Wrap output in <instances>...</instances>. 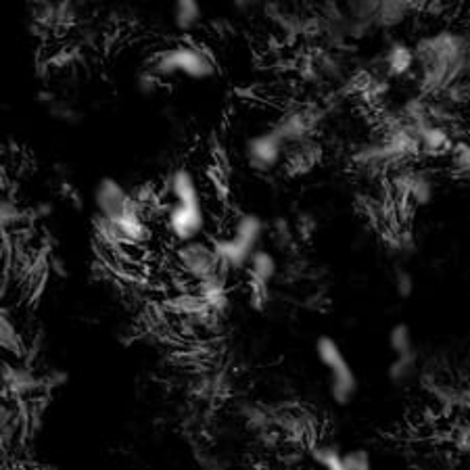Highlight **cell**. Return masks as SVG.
I'll return each mask as SVG.
<instances>
[{"instance_id":"d590c367","label":"cell","mask_w":470,"mask_h":470,"mask_svg":"<svg viewBox=\"0 0 470 470\" xmlns=\"http://www.w3.org/2000/svg\"><path fill=\"white\" fill-rule=\"evenodd\" d=\"M458 182H462V184H465V186H468V189H470V173H466V176H462V178H458Z\"/></svg>"},{"instance_id":"7a4b0ae2","label":"cell","mask_w":470,"mask_h":470,"mask_svg":"<svg viewBox=\"0 0 470 470\" xmlns=\"http://www.w3.org/2000/svg\"><path fill=\"white\" fill-rule=\"evenodd\" d=\"M151 69L155 72L161 80L176 78V75H184V78L203 82L211 80L217 74V63L211 53L201 44L197 42H180L173 44L170 49L159 50L153 57Z\"/></svg>"},{"instance_id":"f546056e","label":"cell","mask_w":470,"mask_h":470,"mask_svg":"<svg viewBox=\"0 0 470 470\" xmlns=\"http://www.w3.org/2000/svg\"><path fill=\"white\" fill-rule=\"evenodd\" d=\"M343 466L345 470H372V456L364 448L350 449L343 452Z\"/></svg>"},{"instance_id":"44dd1931","label":"cell","mask_w":470,"mask_h":470,"mask_svg":"<svg viewBox=\"0 0 470 470\" xmlns=\"http://www.w3.org/2000/svg\"><path fill=\"white\" fill-rule=\"evenodd\" d=\"M312 66L315 72L320 75V82H339L347 75V66L343 61V57L339 53H331V50H324V53L315 55V59L312 61Z\"/></svg>"},{"instance_id":"f1b7e54d","label":"cell","mask_w":470,"mask_h":470,"mask_svg":"<svg viewBox=\"0 0 470 470\" xmlns=\"http://www.w3.org/2000/svg\"><path fill=\"white\" fill-rule=\"evenodd\" d=\"M49 113L53 115L55 120L66 121V124H80L82 121V113L67 101L57 99L53 105H49Z\"/></svg>"},{"instance_id":"8fae6325","label":"cell","mask_w":470,"mask_h":470,"mask_svg":"<svg viewBox=\"0 0 470 470\" xmlns=\"http://www.w3.org/2000/svg\"><path fill=\"white\" fill-rule=\"evenodd\" d=\"M165 191L170 195V203L173 205H186V208H203L201 189L195 173L186 167H178L167 176Z\"/></svg>"},{"instance_id":"836d02e7","label":"cell","mask_w":470,"mask_h":470,"mask_svg":"<svg viewBox=\"0 0 470 470\" xmlns=\"http://www.w3.org/2000/svg\"><path fill=\"white\" fill-rule=\"evenodd\" d=\"M315 226H318V224H315L314 217L310 214H301L299 216V220H297V230L304 236H310L312 235V230H315Z\"/></svg>"},{"instance_id":"5bb4252c","label":"cell","mask_w":470,"mask_h":470,"mask_svg":"<svg viewBox=\"0 0 470 470\" xmlns=\"http://www.w3.org/2000/svg\"><path fill=\"white\" fill-rule=\"evenodd\" d=\"M279 260L272 251L266 247L257 249L253 257H251L249 268H247V288H262V291H270V285L279 276Z\"/></svg>"},{"instance_id":"83f0119b","label":"cell","mask_w":470,"mask_h":470,"mask_svg":"<svg viewBox=\"0 0 470 470\" xmlns=\"http://www.w3.org/2000/svg\"><path fill=\"white\" fill-rule=\"evenodd\" d=\"M393 288H395L399 299H410L414 295L416 288V280L412 276L410 270L405 268H397L395 274H393Z\"/></svg>"},{"instance_id":"d6a6232c","label":"cell","mask_w":470,"mask_h":470,"mask_svg":"<svg viewBox=\"0 0 470 470\" xmlns=\"http://www.w3.org/2000/svg\"><path fill=\"white\" fill-rule=\"evenodd\" d=\"M53 214H55V205L49 201H42V203H36V208H31L30 217H34V220H49Z\"/></svg>"},{"instance_id":"cb8c5ba5","label":"cell","mask_w":470,"mask_h":470,"mask_svg":"<svg viewBox=\"0 0 470 470\" xmlns=\"http://www.w3.org/2000/svg\"><path fill=\"white\" fill-rule=\"evenodd\" d=\"M389 347L395 356H408V353H414V334H412V328L405 324V322H397L393 324L389 331Z\"/></svg>"},{"instance_id":"277c9868","label":"cell","mask_w":470,"mask_h":470,"mask_svg":"<svg viewBox=\"0 0 470 470\" xmlns=\"http://www.w3.org/2000/svg\"><path fill=\"white\" fill-rule=\"evenodd\" d=\"M173 257H176L180 272H184L191 280H195V285L222 272L220 260H217L211 238L209 241L199 238V241L180 243L173 249Z\"/></svg>"},{"instance_id":"ba28073f","label":"cell","mask_w":470,"mask_h":470,"mask_svg":"<svg viewBox=\"0 0 470 470\" xmlns=\"http://www.w3.org/2000/svg\"><path fill=\"white\" fill-rule=\"evenodd\" d=\"M165 226L176 243L199 241L208 228V216L203 208H186V205L165 203Z\"/></svg>"},{"instance_id":"d6986e66","label":"cell","mask_w":470,"mask_h":470,"mask_svg":"<svg viewBox=\"0 0 470 470\" xmlns=\"http://www.w3.org/2000/svg\"><path fill=\"white\" fill-rule=\"evenodd\" d=\"M238 416L243 418V422L247 424L255 433H266V430L276 429V412L266 408L263 403L255 402H243L238 408Z\"/></svg>"},{"instance_id":"4fadbf2b","label":"cell","mask_w":470,"mask_h":470,"mask_svg":"<svg viewBox=\"0 0 470 470\" xmlns=\"http://www.w3.org/2000/svg\"><path fill=\"white\" fill-rule=\"evenodd\" d=\"M268 235L270 222L263 220L260 214H253V211H241L235 217L233 230H230V236H235L238 243H243L251 251L262 249Z\"/></svg>"},{"instance_id":"ffe728a7","label":"cell","mask_w":470,"mask_h":470,"mask_svg":"<svg viewBox=\"0 0 470 470\" xmlns=\"http://www.w3.org/2000/svg\"><path fill=\"white\" fill-rule=\"evenodd\" d=\"M173 28L182 34H191L203 22V6L197 0H178L172 6Z\"/></svg>"},{"instance_id":"d4e9b609","label":"cell","mask_w":470,"mask_h":470,"mask_svg":"<svg viewBox=\"0 0 470 470\" xmlns=\"http://www.w3.org/2000/svg\"><path fill=\"white\" fill-rule=\"evenodd\" d=\"M307 454H310V460L320 470H328L343 462V452L339 448L331 446V443H314Z\"/></svg>"},{"instance_id":"603a6c76","label":"cell","mask_w":470,"mask_h":470,"mask_svg":"<svg viewBox=\"0 0 470 470\" xmlns=\"http://www.w3.org/2000/svg\"><path fill=\"white\" fill-rule=\"evenodd\" d=\"M448 167L452 170L456 180L470 173V138L460 137L456 140L448 155Z\"/></svg>"},{"instance_id":"9a60e30c","label":"cell","mask_w":470,"mask_h":470,"mask_svg":"<svg viewBox=\"0 0 470 470\" xmlns=\"http://www.w3.org/2000/svg\"><path fill=\"white\" fill-rule=\"evenodd\" d=\"M195 293L203 299L208 310L220 318V315L230 310V288H228V276L222 272L211 276V279L195 285Z\"/></svg>"},{"instance_id":"3957f363","label":"cell","mask_w":470,"mask_h":470,"mask_svg":"<svg viewBox=\"0 0 470 470\" xmlns=\"http://www.w3.org/2000/svg\"><path fill=\"white\" fill-rule=\"evenodd\" d=\"M315 356L331 377V397L337 405H350L358 393V377L347 362L343 350L333 337H320L315 341Z\"/></svg>"},{"instance_id":"30bf717a","label":"cell","mask_w":470,"mask_h":470,"mask_svg":"<svg viewBox=\"0 0 470 470\" xmlns=\"http://www.w3.org/2000/svg\"><path fill=\"white\" fill-rule=\"evenodd\" d=\"M3 385L6 395L15 399L36 395L44 387V383L36 377V372L30 366L11 362V359L3 362Z\"/></svg>"},{"instance_id":"e0dca14e","label":"cell","mask_w":470,"mask_h":470,"mask_svg":"<svg viewBox=\"0 0 470 470\" xmlns=\"http://www.w3.org/2000/svg\"><path fill=\"white\" fill-rule=\"evenodd\" d=\"M387 378L393 387L403 389L414 385L421 378V358L418 353H408V356H395L389 364Z\"/></svg>"},{"instance_id":"ac0fdd59","label":"cell","mask_w":470,"mask_h":470,"mask_svg":"<svg viewBox=\"0 0 470 470\" xmlns=\"http://www.w3.org/2000/svg\"><path fill=\"white\" fill-rule=\"evenodd\" d=\"M414 11H416V3H405V0H383V3H378L375 28L377 30L399 28V25H402Z\"/></svg>"},{"instance_id":"4316f807","label":"cell","mask_w":470,"mask_h":470,"mask_svg":"<svg viewBox=\"0 0 470 470\" xmlns=\"http://www.w3.org/2000/svg\"><path fill=\"white\" fill-rule=\"evenodd\" d=\"M270 236L274 238L276 247H280V249H287L288 244L293 243L295 230H293L291 222H288L287 217H276L274 222H270Z\"/></svg>"},{"instance_id":"7402d4cb","label":"cell","mask_w":470,"mask_h":470,"mask_svg":"<svg viewBox=\"0 0 470 470\" xmlns=\"http://www.w3.org/2000/svg\"><path fill=\"white\" fill-rule=\"evenodd\" d=\"M0 345H3V350L13 358L22 359L25 356L23 337L19 334L15 322L6 314H3V320H0Z\"/></svg>"},{"instance_id":"5b68a950","label":"cell","mask_w":470,"mask_h":470,"mask_svg":"<svg viewBox=\"0 0 470 470\" xmlns=\"http://www.w3.org/2000/svg\"><path fill=\"white\" fill-rule=\"evenodd\" d=\"M243 153L251 170L257 173H270L279 170L282 161L287 159L288 146L274 128H266V130L255 132L253 137L247 138Z\"/></svg>"},{"instance_id":"9c48e42d","label":"cell","mask_w":470,"mask_h":470,"mask_svg":"<svg viewBox=\"0 0 470 470\" xmlns=\"http://www.w3.org/2000/svg\"><path fill=\"white\" fill-rule=\"evenodd\" d=\"M318 120L320 113L312 107L291 109V111L282 113L272 128L280 134V138L285 140L288 149H293V146L310 143Z\"/></svg>"},{"instance_id":"8992f818","label":"cell","mask_w":470,"mask_h":470,"mask_svg":"<svg viewBox=\"0 0 470 470\" xmlns=\"http://www.w3.org/2000/svg\"><path fill=\"white\" fill-rule=\"evenodd\" d=\"M389 182L403 201L416 205V208H427L437 197V182L429 170H418L412 165L395 167L391 172Z\"/></svg>"},{"instance_id":"4dcf8cb0","label":"cell","mask_w":470,"mask_h":470,"mask_svg":"<svg viewBox=\"0 0 470 470\" xmlns=\"http://www.w3.org/2000/svg\"><path fill=\"white\" fill-rule=\"evenodd\" d=\"M161 84H164V80H161L159 75L149 67V69H143V72L138 74L137 90L143 96H153L161 88Z\"/></svg>"},{"instance_id":"e575fe53","label":"cell","mask_w":470,"mask_h":470,"mask_svg":"<svg viewBox=\"0 0 470 470\" xmlns=\"http://www.w3.org/2000/svg\"><path fill=\"white\" fill-rule=\"evenodd\" d=\"M50 270H53L57 276H61V279H66L67 276V266L61 257H53V260H50Z\"/></svg>"},{"instance_id":"52a82bcc","label":"cell","mask_w":470,"mask_h":470,"mask_svg":"<svg viewBox=\"0 0 470 470\" xmlns=\"http://www.w3.org/2000/svg\"><path fill=\"white\" fill-rule=\"evenodd\" d=\"M93 201H94L96 217H101V220H107V222H118L120 217L130 214L132 209H137L140 205L137 199H134L132 192L113 176H105L96 182Z\"/></svg>"},{"instance_id":"1f68e13d","label":"cell","mask_w":470,"mask_h":470,"mask_svg":"<svg viewBox=\"0 0 470 470\" xmlns=\"http://www.w3.org/2000/svg\"><path fill=\"white\" fill-rule=\"evenodd\" d=\"M454 446L460 454L470 456V422H462L454 430Z\"/></svg>"},{"instance_id":"6da1fadb","label":"cell","mask_w":470,"mask_h":470,"mask_svg":"<svg viewBox=\"0 0 470 470\" xmlns=\"http://www.w3.org/2000/svg\"><path fill=\"white\" fill-rule=\"evenodd\" d=\"M418 86L427 99H439L456 84L470 80V34L443 28L414 44Z\"/></svg>"},{"instance_id":"2e32d148","label":"cell","mask_w":470,"mask_h":470,"mask_svg":"<svg viewBox=\"0 0 470 470\" xmlns=\"http://www.w3.org/2000/svg\"><path fill=\"white\" fill-rule=\"evenodd\" d=\"M421 155L422 157H446L452 151L458 134L449 130L446 126L439 124H429L421 130Z\"/></svg>"},{"instance_id":"484cf974","label":"cell","mask_w":470,"mask_h":470,"mask_svg":"<svg viewBox=\"0 0 470 470\" xmlns=\"http://www.w3.org/2000/svg\"><path fill=\"white\" fill-rule=\"evenodd\" d=\"M25 217H30V211H23L13 199H3V203H0V222H3L4 230L17 226Z\"/></svg>"},{"instance_id":"7c38bea8","label":"cell","mask_w":470,"mask_h":470,"mask_svg":"<svg viewBox=\"0 0 470 470\" xmlns=\"http://www.w3.org/2000/svg\"><path fill=\"white\" fill-rule=\"evenodd\" d=\"M416 50L403 40H393L381 57V67L387 78H408L416 72Z\"/></svg>"},{"instance_id":"8d00e7d4","label":"cell","mask_w":470,"mask_h":470,"mask_svg":"<svg viewBox=\"0 0 470 470\" xmlns=\"http://www.w3.org/2000/svg\"><path fill=\"white\" fill-rule=\"evenodd\" d=\"M328 470H345V466H343V462H341V465H337V466H333V468H328Z\"/></svg>"}]
</instances>
